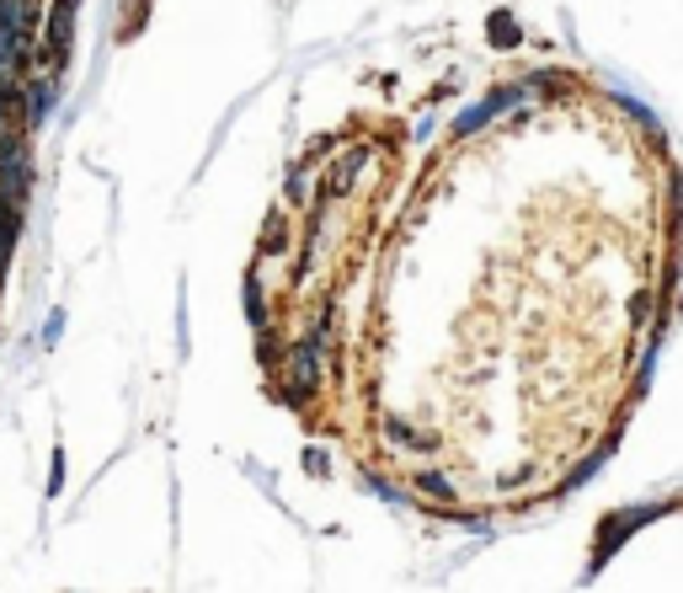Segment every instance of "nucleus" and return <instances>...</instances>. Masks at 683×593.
<instances>
[{
    "mask_svg": "<svg viewBox=\"0 0 683 593\" xmlns=\"http://www.w3.org/2000/svg\"><path fill=\"white\" fill-rule=\"evenodd\" d=\"M54 108H60V75H49V70H27V75H22V118L38 129V124H49Z\"/></svg>",
    "mask_w": 683,
    "mask_h": 593,
    "instance_id": "obj_1",
    "label": "nucleus"
},
{
    "mask_svg": "<svg viewBox=\"0 0 683 593\" xmlns=\"http://www.w3.org/2000/svg\"><path fill=\"white\" fill-rule=\"evenodd\" d=\"M64 331V316L60 311H54V316H49V321H43V342H54V337H60Z\"/></svg>",
    "mask_w": 683,
    "mask_h": 593,
    "instance_id": "obj_2",
    "label": "nucleus"
},
{
    "mask_svg": "<svg viewBox=\"0 0 683 593\" xmlns=\"http://www.w3.org/2000/svg\"><path fill=\"white\" fill-rule=\"evenodd\" d=\"M60 487H64V450L54 455V476H49V492H60Z\"/></svg>",
    "mask_w": 683,
    "mask_h": 593,
    "instance_id": "obj_3",
    "label": "nucleus"
}]
</instances>
